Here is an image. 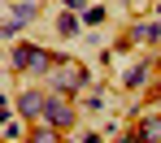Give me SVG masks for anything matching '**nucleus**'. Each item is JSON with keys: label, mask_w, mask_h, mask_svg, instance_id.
I'll return each instance as SVG.
<instances>
[{"label": "nucleus", "mask_w": 161, "mask_h": 143, "mask_svg": "<svg viewBox=\"0 0 161 143\" xmlns=\"http://www.w3.org/2000/svg\"><path fill=\"white\" fill-rule=\"evenodd\" d=\"M92 83V74H87V65L83 61H70V57H61L53 65V74L44 78V87L48 91H65V95H83V87Z\"/></svg>", "instance_id": "nucleus-1"}, {"label": "nucleus", "mask_w": 161, "mask_h": 143, "mask_svg": "<svg viewBox=\"0 0 161 143\" xmlns=\"http://www.w3.org/2000/svg\"><path fill=\"white\" fill-rule=\"evenodd\" d=\"M44 121H53L57 130H74L79 126V104H74V95H65V91H48V104H44Z\"/></svg>", "instance_id": "nucleus-2"}, {"label": "nucleus", "mask_w": 161, "mask_h": 143, "mask_svg": "<svg viewBox=\"0 0 161 143\" xmlns=\"http://www.w3.org/2000/svg\"><path fill=\"white\" fill-rule=\"evenodd\" d=\"M35 18H39V0H13V4H9V13H4V26H0V35L13 43V39H18V35H22V30H26Z\"/></svg>", "instance_id": "nucleus-3"}, {"label": "nucleus", "mask_w": 161, "mask_h": 143, "mask_svg": "<svg viewBox=\"0 0 161 143\" xmlns=\"http://www.w3.org/2000/svg\"><path fill=\"white\" fill-rule=\"evenodd\" d=\"M44 57H48V48L26 43V39H13V48H9V69H13V74H31L35 61H44Z\"/></svg>", "instance_id": "nucleus-4"}, {"label": "nucleus", "mask_w": 161, "mask_h": 143, "mask_svg": "<svg viewBox=\"0 0 161 143\" xmlns=\"http://www.w3.org/2000/svg\"><path fill=\"white\" fill-rule=\"evenodd\" d=\"M44 104H48V87H26L13 100V109L26 117V121H44Z\"/></svg>", "instance_id": "nucleus-5"}, {"label": "nucleus", "mask_w": 161, "mask_h": 143, "mask_svg": "<svg viewBox=\"0 0 161 143\" xmlns=\"http://www.w3.org/2000/svg\"><path fill=\"white\" fill-rule=\"evenodd\" d=\"M126 43H144V48H153V43H161V18L153 13V18H139L131 26V35H126Z\"/></svg>", "instance_id": "nucleus-6"}, {"label": "nucleus", "mask_w": 161, "mask_h": 143, "mask_svg": "<svg viewBox=\"0 0 161 143\" xmlns=\"http://www.w3.org/2000/svg\"><path fill=\"white\" fill-rule=\"evenodd\" d=\"M139 143H161V113H144L139 121H135V130H131Z\"/></svg>", "instance_id": "nucleus-7"}, {"label": "nucleus", "mask_w": 161, "mask_h": 143, "mask_svg": "<svg viewBox=\"0 0 161 143\" xmlns=\"http://www.w3.org/2000/svg\"><path fill=\"white\" fill-rule=\"evenodd\" d=\"M79 30H83V13L79 9H61V13H57V35H61V39H74Z\"/></svg>", "instance_id": "nucleus-8"}, {"label": "nucleus", "mask_w": 161, "mask_h": 143, "mask_svg": "<svg viewBox=\"0 0 161 143\" xmlns=\"http://www.w3.org/2000/svg\"><path fill=\"white\" fill-rule=\"evenodd\" d=\"M0 135H4L9 143H18V139H26V135H31V121H26L22 113H18V117L4 113V130H0Z\"/></svg>", "instance_id": "nucleus-9"}, {"label": "nucleus", "mask_w": 161, "mask_h": 143, "mask_svg": "<svg viewBox=\"0 0 161 143\" xmlns=\"http://www.w3.org/2000/svg\"><path fill=\"white\" fill-rule=\"evenodd\" d=\"M148 69H153V61H139V65H131V69H126V78H122V87H144L148 83Z\"/></svg>", "instance_id": "nucleus-10"}, {"label": "nucleus", "mask_w": 161, "mask_h": 143, "mask_svg": "<svg viewBox=\"0 0 161 143\" xmlns=\"http://www.w3.org/2000/svg\"><path fill=\"white\" fill-rule=\"evenodd\" d=\"M105 18H109V9H105V4H87V9H83V26H100Z\"/></svg>", "instance_id": "nucleus-11"}, {"label": "nucleus", "mask_w": 161, "mask_h": 143, "mask_svg": "<svg viewBox=\"0 0 161 143\" xmlns=\"http://www.w3.org/2000/svg\"><path fill=\"white\" fill-rule=\"evenodd\" d=\"M83 109H87V113H100V109H105V95H100V91H92V95L83 100Z\"/></svg>", "instance_id": "nucleus-12"}, {"label": "nucleus", "mask_w": 161, "mask_h": 143, "mask_svg": "<svg viewBox=\"0 0 161 143\" xmlns=\"http://www.w3.org/2000/svg\"><path fill=\"white\" fill-rule=\"evenodd\" d=\"M61 4H65V9H79V13L87 9V0H61Z\"/></svg>", "instance_id": "nucleus-13"}, {"label": "nucleus", "mask_w": 161, "mask_h": 143, "mask_svg": "<svg viewBox=\"0 0 161 143\" xmlns=\"http://www.w3.org/2000/svg\"><path fill=\"white\" fill-rule=\"evenodd\" d=\"M126 4H131V9H135V13H139V9H144V4H148V0H126Z\"/></svg>", "instance_id": "nucleus-14"}]
</instances>
